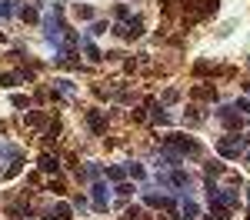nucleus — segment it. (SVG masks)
Instances as JSON below:
<instances>
[{
	"instance_id": "20",
	"label": "nucleus",
	"mask_w": 250,
	"mask_h": 220,
	"mask_svg": "<svg viewBox=\"0 0 250 220\" xmlns=\"http://www.w3.org/2000/svg\"><path fill=\"white\" fill-rule=\"evenodd\" d=\"M117 194H120V197H130V194H134V183L120 180V183H117Z\"/></svg>"
},
{
	"instance_id": "11",
	"label": "nucleus",
	"mask_w": 250,
	"mask_h": 220,
	"mask_svg": "<svg viewBox=\"0 0 250 220\" xmlns=\"http://www.w3.org/2000/svg\"><path fill=\"white\" fill-rule=\"evenodd\" d=\"M180 214H184V217H180V220H193V217H197V214H200V207H197L193 200H184V207H180Z\"/></svg>"
},
{
	"instance_id": "6",
	"label": "nucleus",
	"mask_w": 250,
	"mask_h": 220,
	"mask_svg": "<svg viewBox=\"0 0 250 220\" xmlns=\"http://www.w3.org/2000/svg\"><path fill=\"white\" fill-rule=\"evenodd\" d=\"M87 127H90L94 134H104V130H107V117H104V110H87Z\"/></svg>"
},
{
	"instance_id": "18",
	"label": "nucleus",
	"mask_w": 250,
	"mask_h": 220,
	"mask_svg": "<svg viewBox=\"0 0 250 220\" xmlns=\"http://www.w3.org/2000/svg\"><path fill=\"white\" fill-rule=\"evenodd\" d=\"M114 17L120 20V23H127V20H130V10H127L124 3H117V7H114Z\"/></svg>"
},
{
	"instance_id": "14",
	"label": "nucleus",
	"mask_w": 250,
	"mask_h": 220,
	"mask_svg": "<svg viewBox=\"0 0 250 220\" xmlns=\"http://www.w3.org/2000/svg\"><path fill=\"white\" fill-rule=\"evenodd\" d=\"M107 180L120 183V180H127V170H124V167H107Z\"/></svg>"
},
{
	"instance_id": "19",
	"label": "nucleus",
	"mask_w": 250,
	"mask_h": 220,
	"mask_svg": "<svg viewBox=\"0 0 250 220\" xmlns=\"http://www.w3.org/2000/svg\"><path fill=\"white\" fill-rule=\"evenodd\" d=\"M27 123L30 127H47V117L43 114H27Z\"/></svg>"
},
{
	"instance_id": "7",
	"label": "nucleus",
	"mask_w": 250,
	"mask_h": 220,
	"mask_svg": "<svg viewBox=\"0 0 250 220\" xmlns=\"http://www.w3.org/2000/svg\"><path fill=\"white\" fill-rule=\"evenodd\" d=\"M144 203H150V207H164V210H177V200L173 197H160V194H147V197H144Z\"/></svg>"
},
{
	"instance_id": "3",
	"label": "nucleus",
	"mask_w": 250,
	"mask_h": 220,
	"mask_svg": "<svg viewBox=\"0 0 250 220\" xmlns=\"http://www.w3.org/2000/svg\"><path fill=\"white\" fill-rule=\"evenodd\" d=\"M217 154L227 157V160H240V157H244V140L237 137V134L220 137V140H217Z\"/></svg>"
},
{
	"instance_id": "2",
	"label": "nucleus",
	"mask_w": 250,
	"mask_h": 220,
	"mask_svg": "<svg viewBox=\"0 0 250 220\" xmlns=\"http://www.w3.org/2000/svg\"><path fill=\"white\" fill-rule=\"evenodd\" d=\"M164 147L173 150V154H180V157H197L200 154V143L193 137H184V134H170V137H164Z\"/></svg>"
},
{
	"instance_id": "1",
	"label": "nucleus",
	"mask_w": 250,
	"mask_h": 220,
	"mask_svg": "<svg viewBox=\"0 0 250 220\" xmlns=\"http://www.w3.org/2000/svg\"><path fill=\"white\" fill-rule=\"evenodd\" d=\"M207 200H210V217L227 220L233 210H237L240 194H237V190H217L213 183H207Z\"/></svg>"
},
{
	"instance_id": "16",
	"label": "nucleus",
	"mask_w": 250,
	"mask_h": 220,
	"mask_svg": "<svg viewBox=\"0 0 250 220\" xmlns=\"http://www.w3.org/2000/svg\"><path fill=\"white\" fill-rule=\"evenodd\" d=\"M20 17H23V20H27V23H37V10H34V7H30V3H27V7H20Z\"/></svg>"
},
{
	"instance_id": "17",
	"label": "nucleus",
	"mask_w": 250,
	"mask_h": 220,
	"mask_svg": "<svg viewBox=\"0 0 250 220\" xmlns=\"http://www.w3.org/2000/svg\"><path fill=\"white\" fill-rule=\"evenodd\" d=\"M107 30H110V23H107V20H94V27H90V34H94V37L107 34Z\"/></svg>"
},
{
	"instance_id": "25",
	"label": "nucleus",
	"mask_w": 250,
	"mask_h": 220,
	"mask_svg": "<svg viewBox=\"0 0 250 220\" xmlns=\"http://www.w3.org/2000/svg\"><path fill=\"white\" fill-rule=\"evenodd\" d=\"M233 110H237V114H250V100H240V97H237Z\"/></svg>"
},
{
	"instance_id": "22",
	"label": "nucleus",
	"mask_w": 250,
	"mask_h": 220,
	"mask_svg": "<svg viewBox=\"0 0 250 220\" xmlns=\"http://www.w3.org/2000/svg\"><path fill=\"white\" fill-rule=\"evenodd\" d=\"M127 174H130L134 180H144V167H140V163H130V167H127Z\"/></svg>"
},
{
	"instance_id": "15",
	"label": "nucleus",
	"mask_w": 250,
	"mask_h": 220,
	"mask_svg": "<svg viewBox=\"0 0 250 220\" xmlns=\"http://www.w3.org/2000/svg\"><path fill=\"white\" fill-rule=\"evenodd\" d=\"M77 17L80 20H97V10H94V7H87V3H77Z\"/></svg>"
},
{
	"instance_id": "9",
	"label": "nucleus",
	"mask_w": 250,
	"mask_h": 220,
	"mask_svg": "<svg viewBox=\"0 0 250 220\" xmlns=\"http://www.w3.org/2000/svg\"><path fill=\"white\" fill-rule=\"evenodd\" d=\"M70 217H74V207H70V203H57L47 220H70Z\"/></svg>"
},
{
	"instance_id": "23",
	"label": "nucleus",
	"mask_w": 250,
	"mask_h": 220,
	"mask_svg": "<svg viewBox=\"0 0 250 220\" xmlns=\"http://www.w3.org/2000/svg\"><path fill=\"white\" fill-rule=\"evenodd\" d=\"M124 220H140V207H127V210H124Z\"/></svg>"
},
{
	"instance_id": "28",
	"label": "nucleus",
	"mask_w": 250,
	"mask_h": 220,
	"mask_svg": "<svg viewBox=\"0 0 250 220\" xmlns=\"http://www.w3.org/2000/svg\"><path fill=\"white\" fill-rule=\"evenodd\" d=\"M57 87L63 90V94H70V90H74V83H70V80H57Z\"/></svg>"
},
{
	"instance_id": "5",
	"label": "nucleus",
	"mask_w": 250,
	"mask_h": 220,
	"mask_svg": "<svg viewBox=\"0 0 250 220\" xmlns=\"http://www.w3.org/2000/svg\"><path fill=\"white\" fill-rule=\"evenodd\" d=\"M90 194H94V207L97 210H107V183H104V180H97L94 187H90Z\"/></svg>"
},
{
	"instance_id": "24",
	"label": "nucleus",
	"mask_w": 250,
	"mask_h": 220,
	"mask_svg": "<svg viewBox=\"0 0 250 220\" xmlns=\"http://www.w3.org/2000/svg\"><path fill=\"white\" fill-rule=\"evenodd\" d=\"M193 97H217V90H213V87H197Z\"/></svg>"
},
{
	"instance_id": "8",
	"label": "nucleus",
	"mask_w": 250,
	"mask_h": 220,
	"mask_svg": "<svg viewBox=\"0 0 250 220\" xmlns=\"http://www.w3.org/2000/svg\"><path fill=\"white\" fill-rule=\"evenodd\" d=\"M40 170H43V174H57L60 170L57 154H40Z\"/></svg>"
},
{
	"instance_id": "27",
	"label": "nucleus",
	"mask_w": 250,
	"mask_h": 220,
	"mask_svg": "<svg viewBox=\"0 0 250 220\" xmlns=\"http://www.w3.org/2000/svg\"><path fill=\"white\" fill-rule=\"evenodd\" d=\"M173 100H177V90H173V87H170V90H164V103H173Z\"/></svg>"
},
{
	"instance_id": "30",
	"label": "nucleus",
	"mask_w": 250,
	"mask_h": 220,
	"mask_svg": "<svg viewBox=\"0 0 250 220\" xmlns=\"http://www.w3.org/2000/svg\"><path fill=\"white\" fill-rule=\"evenodd\" d=\"M244 160H247V167H250V154H247V157H244Z\"/></svg>"
},
{
	"instance_id": "29",
	"label": "nucleus",
	"mask_w": 250,
	"mask_h": 220,
	"mask_svg": "<svg viewBox=\"0 0 250 220\" xmlns=\"http://www.w3.org/2000/svg\"><path fill=\"white\" fill-rule=\"evenodd\" d=\"M247 217H250V190H247Z\"/></svg>"
},
{
	"instance_id": "10",
	"label": "nucleus",
	"mask_w": 250,
	"mask_h": 220,
	"mask_svg": "<svg viewBox=\"0 0 250 220\" xmlns=\"http://www.w3.org/2000/svg\"><path fill=\"white\" fill-rule=\"evenodd\" d=\"M23 77H27L23 70H17V74H14V70H10V74H0V87H17Z\"/></svg>"
},
{
	"instance_id": "26",
	"label": "nucleus",
	"mask_w": 250,
	"mask_h": 220,
	"mask_svg": "<svg viewBox=\"0 0 250 220\" xmlns=\"http://www.w3.org/2000/svg\"><path fill=\"white\" fill-rule=\"evenodd\" d=\"M14 107H30V100L23 97V94H14Z\"/></svg>"
},
{
	"instance_id": "12",
	"label": "nucleus",
	"mask_w": 250,
	"mask_h": 220,
	"mask_svg": "<svg viewBox=\"0 0 250 220\" xmlns=\"http://www.w3.org/2000/svg\"><path fill=\"white\" fill-rule=\"evenodd\" d=\"M80 47H83V54H87V57L94 60V63H97V60H104V54L97 50V47H94V43H90V40H80Z\"/></svg>"
},
{
	"instance_id": "21",
	"label": "nucleus",
	"mask_w": 250,
	"mask_h": 220,
	"mask_svg": "<svg viewBox=\"0 0 250 220\" xmlns=\"http://www.w3.org/2000/svg\"><path fill=\"white\" fill-rule=\"evenodd\" d=\"M217 174H224V163L210 160V163H207V177H217Z\"/></svg>"
},
{
	"instance_id": "4",
	"label": "nucleus",
	"mask_w": 250,
	"mask_h": 220,
	"mask_svg": "<svg viewBox=\"0 0 250 220\" xmlns=\"http://www.w3.org/2000/svg\"><path fill=\"white\" fill-rule=\"evenodd\" d=\"M213 117L220 120L230 134H233V130H240V123H244V120H240V114H237L233 107H220V110H213Z\"/></svg>"
},
{
	"instance_id": "13",
	"label": "nucleus",
	"mask_w": 250,
	"mask_h": 220,
	"mask_svg": "<svg viewBox=\"0 0 250 220\" xmlns=\"http://www.w3.org/2000/svg\"><path fill=\"white\" fill-rule=\"evenodd\" d=\"M17 14V0H0V17H14Z\"/></svg>"
}]
</instances>
